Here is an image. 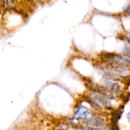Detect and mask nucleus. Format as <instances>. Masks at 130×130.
<instances>
[{"mask_svg":"<svg viewBox=\"0 0 130 130\" xmlns=\"http://www.w3.org/2000/svg\"><path fill=\"white\" fill-rule=\"evenodd\" d=\"M105 59L119 67L130 66V58L126 56L109 54L105 55Z\"/></svg>","mask_w":130,"mask_h":130,"instance_id":"f257e3e1","label":"nucleus"},{"mask_svg":"<svg viewBox=\"0 0 130 130\" xmlns=\"http://www.w3.org/2000/svg\"><path fill=\"white\" fill-rule=\"evenodd\" d=\"M90 98L93 100V102L99 105H102L105 107L112 106L111 99L106 95H102V94L97 93H92L90 94Z\"/></svg>","mask_w":130,"mask_h":130,"instance_id":"f03ea898","label":"nucleus"},{"mask_svg":"<svg viewBox=\"0 0 130 130\" xmlns=\"http://www.w3.org/2000/svg\"><path fill=\"white\" fill-rule=\"evenodd\" d=\"M86 124L92 128H104L105 126V121L102 118L93 116L88 118L85 121Z\"/></svg>","mask_w":130,"mask_h":130,"instance_id":"7ed1b4c3","label":"nucleus"},{"mask_svg":"<svg viewBox=\"0 0 130 130\" xmlns=\"http://www.w3.org/2000/svg\"><path fill=\"white\" fill-rule=\"evenodd\" d=\"M102 83L104 86L107 88L108 90L113 93L118 95L121 92L120 85L117 83L112 82L111 80H109V79H104L102 80Z\"/></svg>","mask_w":130,"mask_h":130,"instance_id":"20e7f679","label":"nucleus"},{"mask_svg":"<svg viewBox=\"0 0 130 130\" xmlns=\"http://www.w3.org/2000/svg\"><path fill=\"white\" fill-rule=\"evenodd\" d=\"M87 86L90 88V90L94 91V93H97L102 94V95H106L107 93V90L104 88V87L95 85L93 83L88 84Z\"/></svg>","mask_w":130,"mask_h":130,"instance_id":"39448f33","label":"nucleus"},{"mask_svg":"<svg viewBox=\"0 0 130 130\" xmlns=\"http://www.w3.org/2000/svg\"><path fill=\"white\" fill-rule=\"evenodd\" d=\"M75 115L80 119H86L89 115V110L86 107L81 106L77 109L75 112Z\"/></svg>","mask_w":130,"mask_h":130,"instance_id":"423d86ee","label":"nucleus"},{"mask_svg":"<svg viewBox=\"0 0 130 130\" xmlns=\"http://www.w3.org/2000/svg\"><path fill=\"white\" fill-rule=\"evenodd\" d=\"M116 71L118 72V74L121 76H128L129 74V70L124 67H118Z\"/></svg>","mask_w":130,"mask_h":130,"instance_id":"0eeeda50","label":"nucleus"},{"mask_svg":"<svg viewBox=\"0 0 130 130\" xmlns=\"http://www.w3.org/2000/svg\"><path fill=\"white\" fill-rule=\"evenodd\" d=\"M126 117H127V119H128V121H129L130 122V112H129L127 114Z\"/></svg>","mask_w":130,"mask_h":130,"instance_id":"6e6552de","label":"nucleus"},{"mask_svg":"<svg viewBox=\"0 0 130 130\" xmlns=\"http://www.w3.org/2000/svg\"><path fill=\"white\" fill-rule=\"evenodd\" d=\"M128 11H129V13L130 14V8H129V10H128Z\"/></svg>","mask_w":130,"mask_h":130,"instance_id":"1a4fd4ad","label":"nucleus"},{"mask_svg":"<svg viewBox=\"0 0 130 130\" xmlns=\"http://www.w3.org/2000/svg\"><path fill=\"white\" fill-rule=\"evenodd\" d=\"M75 130H81V129H75Z\"/></svg>","mask_w":130,"mask_h":130,"instance_id":"9d476101","label":"nucleus"}]
</instances>
